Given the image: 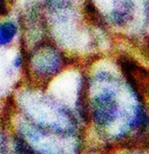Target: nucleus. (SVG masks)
I'll list each match as a JSON object with an SVG mask.
<instances>
[{"label":"nucleus","instance_id":"nucleus-1","mask_svg":"<svg viewBox=\"0 0 149 154\" xmlns=\"http://www.w3.org/2000/svg\"><path fill=\"white\" fill-rule=\"evenodd\" d=\"M30 65L33 73L44 78L45 76H50L56 71L58 58L51 48L41 47L30 58Z\"/></svg>","mask_w":149,"mask_h":154},{"label":"nucleus","instance_id":"nucleus-2","mask_svg":"<svg viewBox=\"0 0 149 154\" xmlns=\"http://www.w3.org/2000/svg\"><path fill=\"white\" fill-rule=\"evenodd\" d=\"M117 106L110 94L99 95L94 101L93 115L97 123L101 125L112 122L116 116Z\"/></svg>","mask_w":149,"mask_h":154},{"label":"nucleus","instance_id":"nucleus-3","mask_svg":"<svg viewBox=\"0 0 149 154\" xmlns=\"http://www.w3.org/2000/svg\"><path fill=\"white\" fill-rule=\"evenodd\" d=\"M19 33L18 24L13 20L0 22V47H8L16 40Z\"/></svg>","mask_w":149,"mask_h":154},{"label":"nucleus","instance_id":"nucleus-4","mask_svg":"<svg viewBox=\"0 0 149 154\" xmlns=\"http://www.w3.org/2000/svg\"><path fill=\"white\" fill-rule=\"evenodd\" d=\"M13 65H14V68L19 69V68L23 65V57H22L20 54L16 55V57L14 58V60H13Z\"/></svg>","mask_w":149,"mask_h":154}]
</instances>
